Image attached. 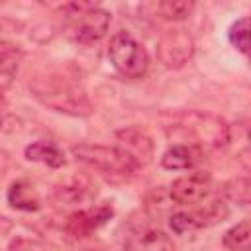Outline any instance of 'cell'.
Here are the masks:
<instances>
[{
    "label": "cell",
    "instance_id": "13",
    "mask_svg": "<svg viewBox=\"0 0 251 251\" xmlns=\"http://www.w3.org/2000/svg\"><path fill=\"white\" fill-rule=\"evenodd\" d=\"M25 159L35 161V163H43L51 169H59L65 165L63 151L51 141H33L31 145H27L25 147Z\"/></svg>",
    "mask_w": 251,
    "mask_h": 251
},
{
    "label": "cell",
    "instance_id": "18",
    "mask_svg": "<svg viewBox=\"0 0 251 251\" xmlns=\"http://www.w3.org/2000/svg\"><path fill=\"white\" fill-rule=\"evenodd\" d=\"M24 57V51L8 41H0V76H10L16 73Z\"/></svg>",
    "mask_w": 251,
    "mask_h": 251
},
{
    "label": "cell",
    "instance_id": "10",
    "mask_svg": "<svg viewBox=\"0 0 251 251\" xmlns=\"http://www.w3.org/2000/svg\"><path fill=\"white\" fill-rule=\"evenodd\" d=\"M126 251H176L173 239L155 227L133 231L126 241Z\"/></svg>",
    "mask_w": 251,
    "mask_h": 251
},
{
    "label": "cell",
    "instance_id": "12",
    "mask_svg": "<svg viewBox=\"0 0 251 251\" xmlns=\"http://www.w3.org/2000/svg\"><path fill=\"white\" fill-rule=\"evenodd\" d=\"M200 159H202V149L188 143H175L163 153L161 165L169 171H184L194 167Z\"/></svg>",
    "mask_w": 251,
    "mask_h": 251
},
{
    "label": "cell",
    "instance_id": "20",
    "mask_svg": "<svg viewBox=\"0 0 251 251\" xmlns=\"http://www.w3.org/2000/svg\"><path fill=\"white\" fill-rule=\"evenodd\" d=\"M6 251H45V245L37 239H29V237H16L10 241Z\"/></svg>",
    "mask_w": 251,
    "mask_h": 251
},
{
    "label": "cell",
    "instance_id": "6",
    "mask_svg": "<svg viewBox=\"0 0 251 251\" xmlns=\"http://www.w3.org/2000/svg\"><path fill=\"white\" fill-rule=\"evenodd\" d=\"M192 55H194V41L184 27L167 29L157 43V57L167 69L184 67L192 59Z\"/></svg>",
    "mask_w": 251,
    "mask_h": 251
},
{
    "label": "cell",
    "instance_id": "21",
    "mask_svg": "<svg viewBox=\"0 0 251 251\" xmlns=\"http://www.w3.org/2000/svg\"><path fill=\"white\" fill-rule=\"evenodd\" d=\"M2 98H4V96H2V90H0V104H2Z\"/></svg>",
    "mask_w": 251,
    "mask_h": 251
},
{
    "label": "cell",
    "instance_id": "1",
    "mask_svg": "<svg viewBox=\"0 0 251 251\" xmlns=\"http://www.w3.org/2000/svg\"><path fill=\"white\" fill-rule=\"evenodd\" d=\"M31 94L47 108L69 114V116H88L92 104L84 90L67 76L61 75H39L29 82Z\"/></svg>",
    "mask_w": 251,
    "mask_h": 251
},
{
    "label": "cell",
    "instance_id": "14",
    "mask_svg": "<svg viewBox=\"0 0 251 251\" xmlns=\"http://www.w3.org/2000/svg\"><path fill=\"white\" fill-rule=\"evenodd\" d=\"M57 192H59V198L61 200H67L71 204H76V202H82V200L92 198L96 194V186H92L86 178L75 176L71 180V184H63Z\"/></svg>",
    "mask_w": 251,
    "mask_h": 251
},
{
    "label": "cell",
    "instance_id": "19",
    "mask_svg": "<svg viewBox=\"0 0 251 251\" xmlns=\"http://www.w3.org/2000/svg\"><path fill=\"white\" fill-rule=\"evenodd\" d=\"M227 37H229V43L237 51L247 55V51H249V20L247 18H239L235 24H231Z\"/></svg>",
    "mask_w": 251,
    "mask_h": 251
},
{
    "label": "cell",
    "instance_id": "15",
    "mask_svg": "<svg viewBox=\"0 0 251 251\" xmlns=\"http://www.w3.org/2000/svg\"><path fill=\"white\" fill-rule=\"evenodd\" d=\"M153 10H155V14H159V18H163L167 22H182L192 14L194 4L182 2V0H167V2L153 4Z\"/></svg>",
    "mask_w": 251,
    "mask_h": 251
},
{
    "label": "cell",
    "instance_id": "11",
    "mask_svg": "<svg viewBox=\"0 0 251 251\" xmlns=\"http://www.w3.org/2000/svg\"><path fill=\"white\" fill-rule=\"evenodd\" d=\"M8 204L22 212H37L41 208V198L37 188L29 180L20 178L14 180L8 188Z\"/></svg>",
    "mask_w": 251,
    "mask_h": 251
},
{
    "label": "cell",
    "instance_id": "8",
    "mask_svg": "<svg viewBox=\"0 0 251 251\" xmlns=\"http://www.w3.org/2000/svg\"><path fill=\"white\" fill-rule=\"evenodd\" d=\"M116 147L139 171L153 161V141L139 127H124L116 131Z\"/></svg>",
    "mask_w": 251,
    "mask_h": 251
},
{
    "label": "cell",
    "instance_id": "17",
    "mask_svg": "<svg viewBox=\"0 0 251 251\" xmlns=\"http://www.w3.org/2000/svg\"><path fill=\"white\" fill-rule=\"evenodd\" d=\"M224 196L239 206H247L251 198V182L247 176H235L224 184Z\"/></svg>",
    "mask_w": 251,
    "mask_h": 251
},
{
    "label": "cell",
    "instance_id": "9",
    "mask_svg": "<svg viewBox=\"0 0 251 251\" xmlns=\"http://www.w3.org/2000/svg\"><path fill=\"white\" fill-rule=\"evenodd\" d=\"M114 210L110 204H100L96 208H88V210H78L73 212L67 218L65 224V231L75 237V239H82L88 237L92 231H96L98 227H102L110 218H112Z\"/></svg>",
    "mask_w": 251,
    "mask_h": 251
},
{
    "label": "cell",
    "instance_id": "3",
    "mask_svg": "<svg viewBox=\"0 0 251 251\" xmlns=\"http://www.w3.org/2000/svg\"><path fill=\"white\" fill-rule=\"evenodd\" d=\"M67 35L78 43H94L102 39L110 25V14L94 4H67L65 6Z\"/></svg>",
    "mask_w": 251,
    "mask_h": 251
},
{
    "label": "cell",
    "instance_id": "2",
    "mask_svg": "<svg viewBox=\"0 0 251 251\" xmlns=\"http://www.w3.org/2000/svg\"><path fill=\"white\" fill-rule=\"evenodd\" d=\"M169 133L176 135L182 143L194 145L198 149L222 147L229 141V126L226 124V120L200 110L180 112L173 120Z\"/></svg>",
    "mask_w": 251,
    "mask_h": 251
},
{
    "label": "cell",
    "instance_id": "7",
    "mask_svg": "<svg viewBox=\"0 0 251 251\" xmlns=\"http://www.w3.org/2000/svg\"><path fill=\"white\" fill-rule=\"evenodd\" d=\"M214 190V180L210 173H190L184 176H178L169 186V196L175 204L180 206H196L204 202Z\"/></svg>",
    "mask_w": 251,
    "mask_h": 251
},
{
    "label": "cell",
    "instance_id": "4",
    "mask_svg": "<svg viewBox=\"0 0 251 251\" xmlns=\"http://www.w3.org/2000/svg\"><path fill=\"white\" fill-rule=\"evenodd\" d=\"M108 57L112 67L118 71V75L129 80H137L145 76L149 69V53L127 31H118L112 35L108 45Z\"/></svg>",
    "mask_w": 251,
    "mask_h": 251
},
{
    "label": "cell",
    "instance_id": "16",
    "mask_svg": "<svg viewBox=\"0 0 251 251\" xmlns=\"http://www.w3.org/2000/svg\"><path fill=\"white\" fill-rule=\"evenodd\" d=\"M249 220H241L224 233V247L227 251H249Z\"/></svg>",
    "mask_w": 251,
    "mask_h": 251
},
{
    "label": "cell",
    "instance_id": "5",
    "mask_svg": "<svg viewBox=\"0 0 251 251\" xmlns=\"http://www.w3.org/2000/svg\"><path fill=\"white\" fill-rule=\"evenodd\" d=\"M73 155L102 171V173H108V175H118V176H129L133 175L137 169L131 165V161L114 145H94V143H78V145H73Z\"/></svg>",
    "mask_w": 251,
    "mask_h": 251
}]
</instances>
